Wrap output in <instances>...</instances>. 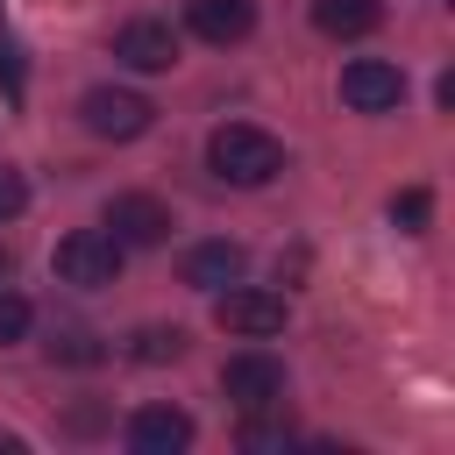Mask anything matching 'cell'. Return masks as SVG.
<instances>
[{
  "label": "cell",
  "mask_w": 455,
  "mask_h": 455,
  "mask_svg": "<svg viewBox=\"0 0 455 455\" xmlns=\"http://www.w3.org/2000/svg\"><path fill=\"white\" fill-rule=\"evenodd\" d=\"M28 320H36V313H28V299H21V291H0V348H7V341H21V334H28Z\"/></svg>",
  "instance_id": "18"
},
{
  "label": "cell",
  "mask_w": 455,
  "mask_h": 455,
  "mask_svg": "<svg viewBox=\"0 0 455 455\" xmlns=\"http://www.w3.org/2000/svg\"><path fill=\"white\" fill-rule=\"evenodd\" d=\"M0 92H7V107H21V92H28V78H21V43H14V36H0Z\"/></svg>",
  "instance_id": "17"
},
{
  "label": "cell",
  "mask_w": 455,
  "mask_h": 455,
  "mask_svg": "<svg viewBox=\"0 0 455 455\" xmlns=\"http://www.w3.org/2000/svg\"><path fill=\"white\" fill-rule=\"evenodd\" d=\"M128 355L135 363H178L185 355V327H135L128 334Z\"/></svg>",
  "instance_id": "13"
},
{
  "label": "cell",
  "mask_w": 455,
  "mask_h": 455,
  "mask_svg": "<svg viewBox=\"0 0 455 455\" xmlns=\"http://www.w3.org/2000/svg\"><path fill=\"white\" fill-rule=\"evenodd\" d=\"M107 235L121 249H156V242H171V206L149 199V192H114L107 199Z\"/></svg>",
  "instance_id": "5"
},
{
  "label": "cell",
  "mask_w": 455,
  "mask_h": 455,
  "mask_svg": "<svg viewBox=\"0 0 455 455\" xmlns=\"http://www.w3.org/2000/svg\"><path fill=\"white\" fill-rule=\"evenodd\" d=\"M213 320L228 327V334H249V341H263V334H277L284 327V299L277 291H256V284H220L213 291Z\"/></svg>",
  "instance_id": "4"
},
{
  "label": "cell",
  "mask_w": 455,
  "mask_h": 455,
  "mask_svg": "<svg viewBox=\"0 0 455 455\" xmlns=\"http://www.w3.org/2000/svg\"><path fill=\"white\" fill-rule=\"evenodd\" d=\"M0 277H7V249H0Z\"/></svg>",
  "instance_id": "21"
},
{
  "label": "cell",
  "mask_w": 455,
  "mask_h": 455,
  "mask_svg": "<svg viewBox=\"0 0 455 455\" xmlns=\"http://www.w3.org/2000/svg\"><path fill=\"white\" fill-rule=\"evenodd\" d=\"M78 121H85L100 142H135V135L156 121V107H149L142 92H128V85H92V92L78 100Z\"/></svg>",
  "instance_id": "3"
},
{
  "label": "cell",
  "mask_w": 455,
  "mask_h": 455,
  "mask_svg": "<svg viewBox=\"0 0 455 455\" xmlns=\"http://www.w3.org/2000/svg\"><path fill=\"white\" fill-rule=\"evenodd\" d=\"M21 206H28V185H21V171H7V164H0V220H14Z\"/></svg>",
  "instance_id": "19"
},
{
  "label": "cell",
  "mask_w": 455,
  "mask_h": 455,
  "mask_svg": "<svg viewBox=\"0 0 455 455\" xmlns=\"http://www.w3.org/2000/svg\"><path fill=\"white\" fill-rule=\"evenodd\" d=\"M242 270H249V249L242 242H199V249H185V284L192 291H220Z\"/></svg>",
  "instance_id": "11"
},
{
  "label": "cell",
  "mask_w": 455,
  "mask_h": 455,
  "mask_svg": "<svg viewBox=\"0 0 455 455\" xmlns=\"http://www.w3.org/2000/svg\"><path fill=\"white\" fill-rule=\"evenodd\" d=\"M121 256H128V249H121L107 228H71V235L57 242V256H50V263H57V277H64V284L100 291V284H114V277H121Z\"/></svg>",
  "instance_id": "2"
},
{
  "label": "cell",
  "mask_w": 455,
  "mask_h": 455,
  "mask_svg": "<svg viewBox=\"0 0 455 455\" xmlns=\"http://www.w3.org/2000/svg\"><path fill=\"white\" fill-rule=\"evenodd\" d=\"M114 57L128 71H171L178 64V36H171V21H121Z\"/></svg>",
  "instance_id": "9"
},
{
  "label": "cell",
  "mask_w": 455,
  "mask_h": 455,
  "mask_svg": "<svg viewBox=\"0 0 455 455\" xmlns=\"http://www.w3.org/2000/svg\"><path fill=\"white\" fill-rule=\"evenodd\" d=\"M50 355H57V363H100V355H107V348H100V341H92V334H85V327H64V334H57V341H50Z\"/></svg>",
  "instance_id": "16"
},
{
  "label": "cell",
  "mask_w": 455,
  "mask_h": 455,
  "mask_svg": "<svg viewBox=\"0 0 455 455\" xmlns=\"http://www.w3.org/2000/svg\"><path fill=\"white\" fill-rule=\"evenodd\" d=\"M220 391H228L242 412H249V405H277V398H284V363L263 355V348H242V355L220 363Z\"/></svg>",
  "instance_id": "6"
},
{
  "label": "cell",
  "mask_w": 455,
  "mask_h": 455,
  "mask_svg": "<svg viewBox=\"0 0 455 455\" xmlns=\"http://www.w3.org/2000/svg\"><path fill=\"white\" fill-rule=\"evenodd\" d=\"M0 455H21V441H14V434H0Z\"/></svg>",
  "instance_id": "20"
},
{
  "label": "cell",
  "mask_w": 455,
  "mask_h": 455,
  "mask_svg": "<svg viewBox=\"0 0 455 455\" xmlns=\"http://www.w3.org/2000/svg\"><path fill=\"white\" fill-rule=\"evenodd\" d=\"M384 21V0H313V28L334 36V43H355Z\"/></svg>",
  "instance_id": "12"
},
{
  "label": "cell",
  "mask_w": 455,
  "mask_h": 455,
  "mask_svg": "<svg viewBox=\"0 0 455 455\" xmlns=\"http://www.w3.org/2000/svg\"><path fill=\"white\" fill-rule=\"evenodd\" d=\"M270 405H249V419H242V448H291V427L284 419H263Z\"/></svg>",
  "instance_id": "15"
},
{
  "label": "cell",
  "mask_w": 455,
  "mask_h": 455,
  "mask_svg": "<svg viewBox=\"0 0 455 455\" xmlns=\"http://www.w3.org/2000/svg\"><path fill=\"white\" fill-rule=\"evenodd\" d=\"M206 164H213V178H228V185H270V178L284 171V149H277V135H263V128H249V121H220V128L206 135Z\"/></svg>",
  "instance_id": "1"
},
{
  "label": "cell",
  "mask_w": 455,
  "mask_h": 455,
  "mask_svg": "<svg viewBox=\"0 0 455 455\" xmlns=\"http://www.w3.org/2000/svg\"><path fill=\"white\" fill-rule=\"evenodd\" d=\"M341 100L355 114H391L405 100V71L384 64V57H355V64H341Z\"/></svg>",
  "instance_id": "7"
},
{
  "label": "cell",
  "mask_w": 455,
  "mask_h": 455,
  "mask_svg": "<svg viewBox=\"0 0 455 455\" xmlns=\"http://www.w3.org/2000/svg\"><path fill=\"white\" fill-rule=\"evenodd\" d=\"M185 28L199 36V43H242L249 28H256V0H185Z\"/></svg>",
  "instance_id": "10"
},
{
  "label": "cell",
  "mask_w": 455,
  "mask_h": 455,
  "mask_svg": "<svg viewBox=\"0 0 455 455\" xmlns=\"http://www.w3.org/2000/svg\"><path fill=\"white\" fill-rule=\"evenodd\" d=\"M427 220H434V192H427V185H405V192L391 199V228H405V235H427Z\"/></svg>",
  "instance_id": "14"
},
{
  "label": "cell",
  "mask_w": 455,
  "mask_h": 455,
  "mask_svg": "<svg viewBox=\"0 0 455 455\" xmlns=\"http://www.w3.org/2000/svg\"><path fill=\"white\" fill-rule=\"evenodd\" d=\"M128 448L135 455H178V448H192V419L178 405H135L128 412Z\"/></svg>",
  "instance_id": "8"
}]
</instances>
